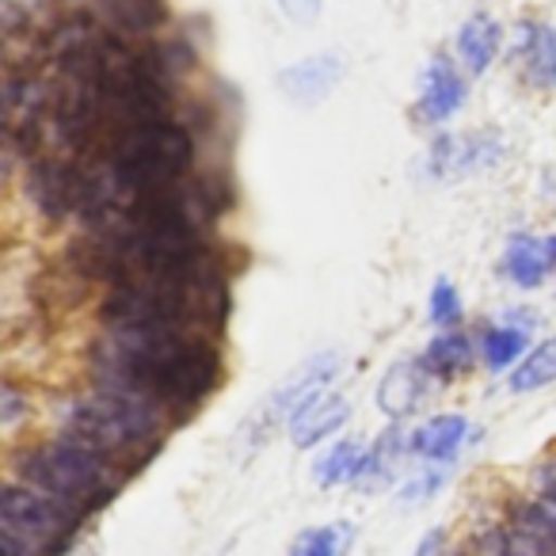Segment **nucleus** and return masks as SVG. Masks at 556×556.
<instances>
[{"mask_svg":"<svg viewBox=\"0 0 556 556\" xmlns=\"http://www.w3.org/2000/svg\"><path fill=\"white\" fill-rule=\"evenodd\" d=\"M545 244H548V263H553V270H556V237H548Z\"/></svg>","mask_w":556,"mask_h":556,"instance_id":"nucleus-29","label":"nucleus"},{"mask_svg":"<svg viewBox=\"0 0 556 556\" xmlns=\"http://www.w3.org/2000/svg\"><path fill=\"white\" fill-rule=\"evenodd\" d=\"M465 103V80L457 73V65H450L446 58H434L424 70L419 80V111L431 123H446L450 115H457Z\"/></svg>","mask_w":556,"mask_h":556,"instance_id":"nucleus-9","label":"nucleus"},{"mask_svg":"<svg viewBox=\"0 0 556 556\" xmlns=\"http://www.w3.org/2000/svg\"><path fill=\"white\" fill-rule=\"evenodd\" d=\"M16 472L35 492L65 503L77 515L103 507L118 488V465L92 454V450H85L80 442L65 439V434L20 454Z\"/></svg>","mask_w":556,"mask_h":556,"instance_id":"nucleus-4","label":"nucleus"},{"mask_svg":"<svg viewBox=\"0 0 556 556\" xmlns=\"http://www.w3.org/2000/svg\"><path fill=\"white\" fill-rule=\"evenodd\" d=\"M518 62L526 65L533 85L556 88V35L545 24H522L518 35Z\"/></svg>","mask_w":556,"mask_h":556,"instance_id":"nucleus-16","label":"nucleus"},{"mask_svg":"<svg viewBox=\"0 0 556 556\" xmlns=\"http://www.w3.org/2000/svg\"><path fill=\"white\" fill-rule=\"evenodd\" d=\"M548 381H556V340L541 343L538 351H530L518 363V370L510 374V389L515 393H533V389L548 386Z\"/></svg>","mask_w":556,"mask_h":556,"instance_id":"nucleus-20","label":"nucleus"},{"mask_svg":"<svg viewBox=\"0 0 556 556\" xmlns=\"http://www.w3.org/2000/svg\"><path fill=\"white\" fill-rule=\"evenodd\" d=\"M439 545H442V530H431V538L419 545V556H434V548H439Z\"/></svg>","mask_w":556,"mask_h":556,"instance_id":"nucleus-28","label":"nucleus"},{"mask_svg":"<svg viewBox=\"0 0 556 556\" xmlns=\"http://www.w3.org/2000/svg\"><path fill=\"white\" fill-rule=\"evenodd\" d=\"M348 419H351V404L343 401V396L317 393L294 419H290V442L309 450V446H317V442H325L328 434L340 431Z\"/></svg>","mask_w":556,"mask_h":556,"instance_id":"nucleus-10","label":"nucleus"},{"mask_svg":"<svg viewBox=\"0 0 556 556\" xmlns=\"http://www.w3.org/2000/svg\"><path fill=\"white\" fill-rule=\"evenodd\" d=\"M526 351V328L518 325H500V328H488L484 336V363L488 370H507L518 355Z\"/></svg>","mask_w":556,"mask_h":556,"instance_id":"nucleus-23","label":"nucleus"},{"mask_svg":"<svg viewBox=\"0 0 556 556\" xmlns=\"http://www.w3.org/2000/svg\"><path fill=\"white\" fill-rule=\"evenodd\" d=\"M96 9H100L103 27L123 35V39H130V35H153L168 20L164 0H96Z\"/></svg>","mask_w":556,"mask_h":556,"instance_id":"nucleus-12","label":"nucleus"},{"mask_svg":"<svg viewBox=\"0 0 556 556\" xmlns=\"http://www.w3.org/2000/svg\"><path fill=\"white\" fill-rule=\"evenodd\" d=\"M469 439V419L465 416H434L412 434V454H419L424 462H454L457 450Z\"/></svg>","mask_w":556,"mask_h":556,"instance_id":"nucleus-15","label":"nucleus"},{"mask_svg":"<svg viewBox=\"0 0 556 556\" xmlns=\"http://www.w3.org/2000/svg\"><path fill=\"white\" fill-rule=\"evenodd\" d=\"M0 396H4V401H0V419H4V424H16L20 412L27 408L24 396L16 393V386H4V393H0Z\"/></svg>","mask_w":556,"mask_h":556,"instance_id":"nucleus-26","label":"nucleus"},{"mask_svg":"<svg viewBox=\"0 0 556 556\" xmlns=\"http://www.w3.org/2000/svg\"><path fill=\"white\" fill-rule=\"evenodd\" d=\"M27 194L47 217H70L80 214L88 194V176L70 161V156H35L31 172H27Z\"/></svg>","mask_w":556,"mask_h":556,"instance_id":"nucleus-6","label":"nucleus"},{"mask_svg":"<svg viewBox=\"0 0 556 556\" xmlns=\"http://www.w3.org/2000/svg\"><path fill=\"white\" fill-rule=\"evenodd\" d=\"M164 431V412L138 396L96 386L88 396L62 404V434L80 442L108 462H138L156 446Z\"/></svg>","mask_w":556,"mask_h":556,"instance_id":"nucleus-3","label":"nucleus"},{"mask_svg":"<svg viewBox=\"0 0 556 556\" xmlns=\"http://www.w3.org/2000/svg\"><path fill=\"white\" fill-rule=\"evenodd\" d=\"M553 270L548 263V244L530 232H518V237L507 240L503 248V275L522 290H538L545 282V275Z\"/></svg>","mask_w":556,"mask_h":556,"instance_id":"nucleus-13","label":"nucleus"},{"mask_svg":"<svg viewBox=\"0 0 556 556\" xmlns=\"http://www.w3.org/2000/svg\"><path fill=\"white\" fill-rule=\"evenodd\" d=\"M336 370H340V355H317V358H309V363H305L302 370L294 374V378H287L282 386H278V393L267 396V404H263V408L255 412V419L248 424V431L267 434L275 424H290V419H294L298 412H302L305 404L313 401V396L325 393V386L332 381Z\"/></svg>","mask_w":556,"mask_h":556,"instance_id":"nucleus-7","label":"nucleus"},{"mask_svg":"<svg viewBox=\"0 0 556 556\" xmlns=\"http://www.w3.org/2000/svg\"><path fill=\"white\" fill-rule=\"evenodd\" d=\"M427 393V370L424 363H396L386 370L378 386V404L389 419H404L419 408Z\"/></svg>","mask_w":556,"mask_h":556,"instance_id":"nucleus-11","label":"nucleus"},{"mask_svg":"<svg viewBox=\"0 0 556 556\" xmlns=\"http://www.w3.org/2000/svg\"><path fill=\"white\" fill-rule=\"evenodd\" d=\"M191 161L194 141L187 126L172 123V118H153V123L111 134L100 153L92 156V172L118 194V202H126L134 194L184 184Z\"/></svg>","mask_w":556,"mask_h":556,"instance_id":"nucleus-2","label":"nucleus"},{"mask_svg":"<svg viewBox=\"0 0 556 556\" xmlns=\"http://www.w3.org/2000/svg\"><path fill=\"white\" fill-rule=\"evenodd\" d=\"M96 386L138 396L161 412L194 408L222 381V358L191 332L108 328L96 348Z\"/></svg>","mask_w":556,"mask_h":556,"instance_id":"nucleus-1","label":"nucleus"},{"mask_svg":"<svg viewBox=\"0 0 556 556\" xmlns=\"http://www.w3.org/2000/svg\"><path fill=\"white\" fill-rule=\"evenodd\" d=\"M351 541L348 526H313V530H302L290 545V556H343Z\"/></svg>","mask_w":556,"mask_h":556,"instance_id":"nucleus-22","label":"nucleus"},{"mask_svg":"<svg viewBox=\"0 0 556 556\" xmlns=\"http://www.w3.org/2000/svg\"><path fill=\"white\" fill-rule=\"evenodd\" d=\"M503 141L495 134H457V138H439L431 149L434 176H469L488 164H495Z\"/></svg>","mask_w":556,"mask_h":556,"instance_id":"nucleus-8","label":"nucleus"},{"mask_svg":"<svg viewBox=\"0 0 556 556\" xmlns=\"http://www.w3.org/2000/svg\"><path fill=\"white\" fill-rule=\"evenodd\" d=\"M401 454H404V434L396 431V427H389V431L370 446L366 465H363V477H358L355 484L358 488H378L381 480L393 472V465H396V457H401Z\"/></svg>","mask_w":556,"mask_h":556,"instance_id":"nucleus-21","label":"nucleus"},{"mask_svg":"<svg viewBox=\"0 0 556 556\" xmlns=\"http://www.w3.org/2000/svg\"><path fill=\"white\" fill-rule=\"evenodd\" d=\"M278 9L287 12L294 24H313L320 16V0H278Z\"/></svg>","mask_w":556,"mask_h":556,"instance_id":"nucleus-25","label":"nucleus"},{"mask_svg":"<svg viewBox=\"0 0 556 556\" xmlns=\"http://www.w3.org/2000/svg\"><path fill=\"white\" fill-rule=\"evenodd\" d=\"M500 42L503 31L492 16H472L457 31V58H462V65L469 73H484L495 62V54H500Z\"/></svg>","mask_w":556,"mask_h":556,"instance_id":"nucleus-17","label":"nucleus"},{"mask_svg":"<svg viewBox=\"0 0 556 556\" xmlns=\"http://www.w3.org/2000/svg\"><path fill=\"white\" fill-rule=\"evenodd\" d=\"M424 370L427 374H434V378H457V374H465L469 370V363H472V343L465 340L462 332H442V336H434L431 343H427V351H424Z\"/></svg>","mask_w":556,"mask_h":556,"instance_id":"nucleus-18","label":"nucleus"},{"mask_svg":"<svg viewBox=\"0 0 556 556\" xmlns=\"http://www.w3.org/2000/svg\"><path fill=\"white\" fill-rule=\"evenodd\" d=\"M427 309H431V313H427V317H431V325H439V328H450V325H457V320H462V298H457V290L450 287L446 278H439V282H434Z\"/></svg>","mask_w":556,"mask_h":556,"instance_id":"nucleus-24","label":"nucleus"},{"mask_svg":"<svg viewBox=\"0 0 556 556\" xmlns=\"http://www.w3.org/2000/svg\"><path fill=\"white\" fill-rule=\"evenodd\" d=\"M439 484H442L439 472H427V477H419V480H412V484H404V500H424V495H431Z\"/></svg>","mask_w":556,"mask_h":556,"instance_id":"nucleus-27","label":"nucleus"},{"mask_svg":"<svg viewBox=\"0 0 556 556\" xmlns=\"http://www.w3.org/2000/svg\"><path fill=\"white\" fill-rule=\"evenodd\" d=\"M77 510L31 484H9L0 495V538H12L31 556H58L77 533Z\"/></svg>","mask_w":556,"mask_h":556,"instance_id":"nucleus-5","label":"nucleus"},{"mask_svg":"<svg viewBox=\"0 0 556 556\" xmlns=\"http://www.w3.org/2000/svg\"><path fill=\"white\" fill-rule=\"evenodd\" d=\"M340 77H343L340 58L317 54V58H309V62L290 65V70L278 77V85H282L287 96H294V100L313 103V100H325V96L332 92V85H340Z\"/></svg>","mask_w":556,"mask_h":556,"instance_id":"nucleus-14","label":"nucleus"},{"mask_svg":"<svg viewBox=\"0 0 556 556\" xmlns=\"http://www.w3.org/2000/svg\"><path fill=\"white\" fill-rule=\"evenodd\" d=\"M366 454L355 439H340L336 446H328L317 462V480L325 488H336V484H348V480H358L363 477V465H366Z\"/></svg>","mask_w":556,"mask_h":556,"instance_id":"nucleus-19","label":"nucleus"}]
</instances>
